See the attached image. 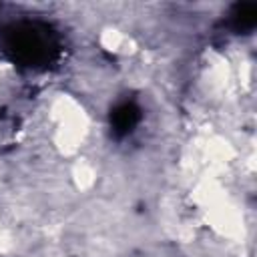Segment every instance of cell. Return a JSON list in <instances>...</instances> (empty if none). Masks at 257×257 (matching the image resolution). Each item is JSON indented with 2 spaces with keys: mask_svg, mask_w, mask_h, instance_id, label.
<instances>
[{
  "mask_svg": "<svg viewBox=\"0 0 257 257\" xmlns=\"http://www.w3.org/2000/svg\"><path fill=\"white\" fill-rule=\"evenodd\" d=\"M50 126L52 143L60 153H76L86 139L88 118L78 102L68 96H60L50 106Z\"/></svg>",
  "mask_w": 257,
  "mask_h": 257,
  "instance_id": "6da1fadb",
  "label": "cell"
}]
</instances>
